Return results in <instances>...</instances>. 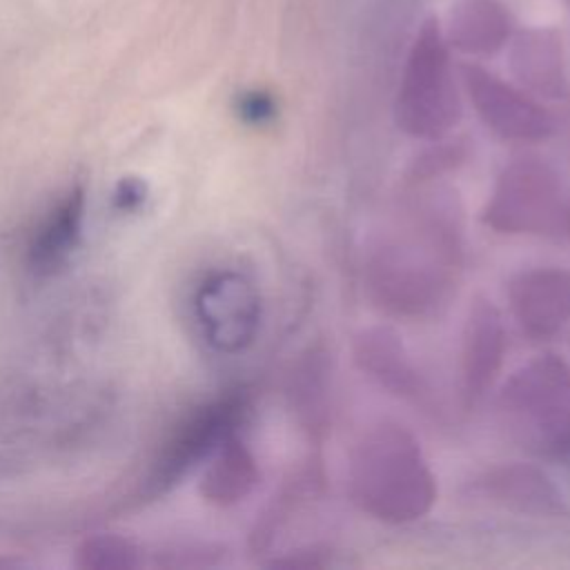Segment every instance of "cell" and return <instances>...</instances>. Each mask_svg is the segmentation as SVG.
I'll return each instance as SVG.
<instances>
[{"label": "cell", "mask_w": 570, "mask_h": 570, "mask_svg": "<svg viewBox=\"0 0 570 570\" xmlns=\"http://www.w3.org/2000/svg\"><path fill=\"white\" fill-rule=\"evenodd\" d=\"M354 505L383 523H410L436 501V479L416 439L396 423H379L354 443L347 465Z\"/></svg>", "instance_id": "cell-2"}, {"label": "cell", "mask_w": 570, "mask_h": 570, "mask_svg": "<svg viewBox=\"0 0 570 570\" xmlns=\"http://www.w3.org/2000/svg\"><path fill=\"white\" fill-rule=\"evenodd\" d=\"M142 198H145V189L138 180H122L116 191V200L120 203L122 209H131V207L140 205Z\"/></svg>", "instance_id": "cell-20"}, {"label": "cell", "mask_w": 570, "mask_h": 570, "mask_svg": "<svg viewBox=\"0 0 570 570\" xmlns=\"http://www.w3.org/2000/svg\"><path fill=\"white\" fill-rule=\"evenodd\" d=\"M461 82L476 116L499 138L539 142L554 131V118L541 102L481 65H461Z\"/></svg>", "instance_id": "cell-6"}, {"label": "cell", "mask_w": 570, "mask_h": 570, "mask_svg": "<svg viewBox=\"0 0 570 570\" xmlns=\"http://www.w3.org/2000/svg\"><path fill=\"white\" fill-rule=\"evenodd\" d=\"M512 16L501 0H454L445 40L470 56H492L512 36Z\"/></svg>", "instance_id": "cell-13"}, {"label": "cell", "mask_w": 570, "mask_h": 570, "mask_svg": "<svg viewBox=\"0 0 570 570\" xmlns=\"http://www.w3.org/2000/svg\"><path fill=\"white\" fill-rule=\"evenodd\" d=\"M508 301L521 332L552 338L570 325V269H525L510 281Z\"/></svg>", "instance_id": "cell-10"}, {"label": "cell", "mask_w": 570, "mask_h": 570, "mask_svg": "<svg viewBox=\"0 0 570 570\" xmlns=\"http://www.w3.org/2000/svg\"><path fill=\"white\" fill-rule=\"evenodd\" d=\"M481 218L501 234L554 236L568 223L563 183L548 163L519 158L499 174Z\"/></svg>", "instance_id": "cell-5"}, {"label": "cell", "mask_w": 570, "mask_h": 570, "mask_svg": "<svg viewBox=\"0 0 570 570\" xmlns=\"http://www.w3.org/2000/svg\"><path fill=\"white\" fill-rule=\"evenodd\" d=\"M292 403L312 434L327 430V363L325 354L312 352L292 376Z\"/></svg>", "instance_id": "cell-17"}, {"label": "cell", "mask_w": 570, "mask_h": 570, "mask_svg": "<svg viewBox=\"0 0 570 570\" xmlns=\"http://www.w3.org/2000/svg\"><path fill=\"white\" fill-rule=\"evenodd\" d=\"M510 67L517 80L537 96L559 100L570 94L563 45L552 29L519 31L510 47Z\"/></svg>", "instance_id": "cell-12"}, {"label": "cell", "mask_w": 570, "mask_h": 570, "mask_svg": "<svg viewBox=\"0 0 570 570\" xmlns=\"http://www.w3.org/2000/svg\"><path fill=\"white\" fill-rule=\"evenodd\" d=\"M474 490L481 499L532 517H561L566 503L554 483L532 465H497L488 470Z\"/></svg>", "instance_id": "cell-11"}, {"label": "cell", "mask_w": 570, "mask_h": 570, "mask_svg": "<svg viewBox=\"0 0 570 570\" xmlns=\"http://www.w3.org/2000/svg\"><path fill=\"white\" fill-rule=\"evenodd\" d=\"M249 401L240 390L227 392L198 407L176 432L156 470V483L163 488L180 479L196 461L212 454L227 436L236 434L247 414Z\"/></svg>", "instance_id": "cell-8"}, {"label": "cell", "mask_w": 570, "mask_h": 570, "mask_svg": "<svg viewBox=\"0 0 570 570\" xmlns=\"http://www.w3.org/2000/svg\"><path fill=\"white\" fill-rule=\"evenodd\" d=\"M358 367L390 394L414 399L421 394V379L405 352L401 336L390 327H367L354 341Z\"/></svg>", "instance_id": "cell-14"}, {"label": "cell", "mask_w": 570, "mask_h": 570, "mask_svg": "<svg viewBox=\"0 0 570 570\" xmlns=\"http://www.w3.org/2000/svg\"><path fill=\"white\" fill-rule=\"evenodd\" d=\"M238 114L243 120L252 125H263L274 118L276 105L272 96L265 91H247L238 98Z\"/></svg>", "instance_id": "cell-19"}, {"label": "cell", "mask_w": 570, "mask_h": 570, "mask_svg": "<svg viewBox=\"0 0 570 570\" xmlns=\"http://www.w3.org/2000/svg\"><path fill=\"white\" fill-rule=\"evenodd\" d=\"M566 4H568V11H570V0H566Z\"/></svg>", "instance_id": "cell-21"}, {"label": "cell", "mask_w": 570, "mask_h": 570, "mask_svg": "<svg viewBox=\"0 0 570 570\" xmlns=\"http://www.w3.org/2000/svg\"><path fill=\"white\" fill-rule=\"evenodd\" d=\"M396 125L414 138L439 140L461 118V100L448 40L436 20L419 29L396 91Z\"/></svg>", "instance_id": "cell-4"}, {"label": "cell", "mask_w": 570, "mask_h": 570, "mask_svg": "<svg viewBox=\"0 0 570 570\" xmlns=\"http://www.w3.org/2000/svg\"><path fill=\"white\" fill-rule=\"evenodd\" d=\"M461 256L454 207L443 196H419L372 247L365 263L367 296L392 316H423L450 292Z\"/></svg>", "instance_id": "cell-1"}, {"label": "cell", "mask_w": 570, "mask_h": 570, "mask_svg": "<svg viewBox=\"0 0 570 570\" xmlns=\"http://www.w3.org/2000/svg\"><path fill=\"white\" fill-rule=\"evenodd\" d=\"M87 557L89 566H100V568H111V566H131V550L125 541L118 539H98L89 541L87 550L82 552Z\"/></svg>", "instance_id": "cell-18"}, {"label": "cell", "mask_w": 570, "mask_h": 570, "mask_svg": "<svg viewBox=\"0 0 570 570\" xmlns=\"http://www.w3.org/2000/svg\"><path fill=\"white\" fill-rule=\"evenodd\" d=\"M505 327L499 309L476 298L465 316L459 356V385L465 407L476 405L494 385L505 356Z\"/></svg>", "instance_id": "cell-9"}, {"label": "cell", "mask_w": 570, "mask_h": 570, "mask_svg": "<svg viewBox=\"0 0 570 570\" xmlns=\"http://www.w3.org/2000/svg\"><path fill=\"white\" fill-rule=\"evenodd\" d=\"M194 309L207 343L227 354L245 350L261 327L258 289L238 272H218L203 281Z\"/></svg>", "instance_id": "cell-7"}, {"label": "cell", "mask_w": 570, "mask_h": 570, "mask_svg": "<svg viewBox=\"0 0 570 570\" xmlns=\"http://www.w3.org/2000/svg\"><path fill=\"white\" fill-rule=\"evenodd\" d=\"M568 232H570V229H568Z\"/></svg>", "instance_id": "cell-22"}, {"label": "cell", "mask_w": 570, "mask_h": 570, "mask_svg": "<svg viewBox=\"0 0 570 570\" xmlns=\"http://www.w3.org/2000/svg\"><path fill=\"white\" fill-rule=\"evenodd\" d=\"M82 212L85 196L80 189L67 194V198L51 212V216L45 220L29 249L33 272L51 274L69 258L80 236Z\"/></svg>", "instance_id": "cell-16"}, {"label": "cell", "mask_w": 570, "mask_h": 570, "mask_svg": "<svg viewBox=\"0 0 570 570\" xmlns=\"http://www.w3.org/2000/svg\"><path fill=\"white\" fill-rule=\"evenodd\" d=\"M258 481V468L245 443L232 434L218 448L209 463L200 492L216 505H232L245 499Z\"/></svg>", "instance_id": "cell-15"}, {"label": "cell", "mask_w": 570, "mask_h": 570, "mask_svg": "<svg viewBox=\"0 0 570 570\" xmlns=\"http://www.w3.org/2000/svg\"><path fill=\"white\" fill-rule=\"evenodd\" d=\"M497 414L505 434L525 452H570V365L557 354L528 361L501 387Z\"/></svg>", "instance_id": "cell-3"}]
</instances>
